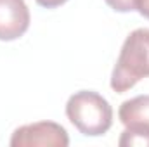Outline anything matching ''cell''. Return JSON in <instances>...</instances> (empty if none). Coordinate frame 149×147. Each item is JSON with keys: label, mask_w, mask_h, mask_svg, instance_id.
Here are the masks:
<instances>
[{"label": "cell", "mask_w": 149, "mask_h": 147, "mask_svg": "<svg viewBox=\"0 0 149 147\" xmlns=\"http://www.w3.org/2000/svg\"><path fill=\"white\" fill-rule=\"evenodd\" d=\"M149 76V28L134 30L125 38L111 74V88L123 94Z\"/></svg>", "instance_id": "obj_1"}, {"label": "cell", "mask_w": 149, "mask_h": 147, "mask_svg": "<svg viewBox=\"0 0 149 147\" xmlns=\"http://www.w3.org/2000/svg\"><path fill=\"white\" fill-rule=\"evenodd\" d=\"M66 116L87 137L104 135L113 125V107L101 94L92 90L73 94L66 102Z\"/></svg>", "instance_id": "obj_2"}, {"label": "cell", "mask_w": 149, "mask_h": 147, "mask_svg": "<svg viewBox=\"0 0 149 147\" xmlns=\"http://www.w3.org/2000/svg\"><path fill=\"white\" fill-rule=\"evenodd\" d=\"M12 147H66L70 137L64 126L54 121H38L16 128L10 137Z\"/></svg>", "instance_id": "obj_3"}, {"label": "cell", "mask_w": 149, "mask_h": 147, "mask_svg": "<svg viewBox=\"0 0 149 147\" xmlns=\"http://www.w3.org/2000/svg\"><path fill=\"white\" fill-rule=\"evenodd\" d=\"M30 28V9L24 0H0V40L21 38Z\"/></svg>", "instance_id": "obj_4"}, {"label": "cell", "mask_w": 149, "mask_h": 147, "mask_svg": "<svg viewBox=\"0 0 149 147\" xmlns=\"http://www.w3.org/2000/svg\"><path fill=\"white\" fill-rule=\"evenodd\" d=\"M118 118L127 128L149 130V95H137L125 101L118 109Z\"/></svg>", "instance_id": "obj_5"}, {"label": "cell", "mask_w": 149, "mask_h": 147, "mask_svg": "<svg viewBox=\"0 0 149 147\" xmlns=\"http://www.w3.org/2000/svg\"><path fill=\"white\" fill-rule=\"evenodd\" d=\"M120 147H149V130H141V128H127L120 140Z\"/></svg>", "instance_id": "obj_6"}, {"label": "cell", "mask_w": 149, "mask_h": 147, "mask_svg": "<svg viewBox=\"0 0 149 147\" xmlns=\"http://www.w3.org/2000/svg\"><path fill=\"white\" fill-rule=\"evenodd\" d=\"M106 3L116 12H132V10H135V0H106Z\"/></svg>", "instance_id": "obj_7"}, {"label": "cell", "mask_w": 149, "mask_h": 147, "mask_svg": "<svg viewBox=\"0 0 149 147\" xmlns=\"http://www.w3.org/2000/svg\"><path fill=\"white\" fill-rule=\"evenodd\" d=\"M135 10L149 19V0H135Z\"/></svg>", "instance_id": "obj_8"}, {"label": "cell", "mask_w": 149, "mask_h": 147, "mask_svg": "<svg viewBox=\"0 0 149 147\" xmlns=\"http://www.w3.org/2000/svg\"><path fill=\"white\" fill-rule=\"evenodd\" d=\"M38 5H42V7H45V9H56V7H59V5H63V3H66L68 0H35Z\"/></svg>", "instance_id": "obj_9"}]
</instances>
